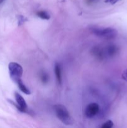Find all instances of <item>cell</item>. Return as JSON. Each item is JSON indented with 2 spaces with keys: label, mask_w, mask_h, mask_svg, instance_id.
Segmentation results:
<instances>
[{
  "label": "cell",
  "mask_w": 127,
  "mask_h": 128,
  "mask_svg": "<svg viewBox=\"0 0 127 128\" xmlns=\"http://www.w3.org/2000/svg\"><path fill=\"white\" fill-rule=\"evenodd\" d=\"M15 100H16V104L14 103L12 101H10L15 107L19 111L23 113H29V111L28 110V108H27V103H26V101H25L24 98L21 96L20 94L18 92H16L14 94Z\"/></svg>",
  "instance_id": "cell-4"
},
{
  "label": "cell",
  "mask_w": 127,
  "mask_h": 128,
  "mask_svg": "<svg viewBox=\"0 0 127 128\" xmlns=\"http://www.w3.org/2000/svg\"><path fill=\"white\" fill-rule=\"evenodd\" d=\"M8 70L10 78L14 82L16 83L19 80H21L23 69L19 64L16 62H11L8 65Z\"/></svg>",
  "instance_id": "cell-3"
},
{
  "label": "cell",
  "mask_w": 127,
  "mask_h": 128,
  "mask_svg": "<svg viewBox=\"0 0 127 128\" xmlns=\"http://www.w3.org/2000/svg\"><path fill=\"white\" fill-rule=\"evenodd\" d=\"M17 86L19 88V90L22 91L23 93L26 94H31V91L29 90L28 88L26 86V85L24 84V82H22V80H20L16 82Z\"/></svg>",
  "instance_id": "cell-9"
},
{
  "label": "cell",
  "mask_w": 127,
  "mask_h": 128,
  "mask_svg": "<svg viewBox=\"0 0 127 128\" xmlns=\"http://www.w3.org/2000/svg\"><path fill=\"white\" fill-rule=\"evenodd\" d=\"M122 79H123L124 81H127V69H126V70L122 72Z\"/></svg>",
  "instance_id": "cell-13"
},
{
  "label": "cell",
  "mask_w": 127,
  "mask_h": 128,
  "mask_svg": "<svg viewBox=\"0 0 127 128\" xmlns=\"http://www.w3.org/2000/svg\"><path fill=\"white\" fill-rule=\"evenodd\" d=\"M54 72L56 75V80L59 84H62V71H61V66L59 63L56 62L54 66Z\"/></svg>",
  "instance_id": "cell-8"
},
{
  "label": "cell",
  "mask_w": 127,
  "mask_h": 128,
  "mask_svg": "<svg viewBox=\"0 0 127 128\" xmlns=\"http://www.w3.org/2000/svg\"><path fill=\"white\" fill-rule=\"evenodd\" d=\"M4 1V0H0V4H1V3H2V2H3Z\"/></svg>",
  "instance_id": "cell-16"
},
{
  "label": "cell",
  "mask_w": 127,
  "mask_h": 128,
  "mask_svg": "<svg viewBox=\"0 0 127 128\" xmlns=\"http://www.w3.org/2000/svg\"><path fill=\"white\" fill-rule=\"evenodd\" d=\"M118 1V0H105V2H107V3H110L111 4H115Z\"/></svg>",
  "instance_id": "cell-14"
},
{
  "label": "cell",
  "mask_w": 127,
  "mask_h": 128,
  "mask_svg": "<svg viewBox=\"0 0 127 128\" xmlns=\"http://www.w3.org/2000/svg\"><path fill=\"white\" fill-rule=\"evenodd\" d=\"M40 80H41V82L43 84H46L49 82V76L48 74L44 71H42L40 72Z\"/></svg>",
  "instance_id": "cell-10"
},
{
  "label": "cell",
  "mask_w": 127,
  "mask_h": 128,
  "mask_svg": "<svg viewBox=\"0 0 127 128\" xmlns=\"http://www.w3.org/2000/svg\"><path fill=\"white\" fill-rule=\"evenodd\" d=\"M90 31L96 36L106 40H113L118 35L117 30L113 28L92 27L90 28Z\"/></svg>",
  "instance_id": "cell-1"
},
{
  "label": "cell",
  "mask_w": 127,
  "mask_h": 128,
  "mask_svg": "<svg viewBox=\"0 0 127 128\" xmlns=\"http://www.w3.org/2000/svg\"><path fill=\"white\" fill-rule=\"evenodd\" d=\"M36 15L38 16L40 18L42 19V20H49L51 18L49 14L46 11H43V10H41V11H38L36 12Z\"/></svg>",
  "instance_id": "cell-11"
},
{
  "label": "cell",
  "mask_w": 127,
  "mask_h": 128,
  "mask_svg": "<svg viewBox=\"0 0 127 128\" xmlns=\"http://www.w3.org/2000/svg\"><path fill=\"white\" fill-rule=\"evenodd\" d=\"M118 51V48L114 44H110L106 46H103V52H104L105 59L107 58H112L115 56Z\"/></svg>",
  "instance_id": "cell-6"
},
{
  "label": "cell",
  "mask_w": 127,
  "mask_h": 128,
  "mask_svg": "<svg viewBox=\"0 0 127 128\" xmlns=\"http://www.w3.org/2000/svg\"><path fill=\"white\" fill-rule=\"evenodd\" d=\"M92 54L98 60H103L105 59L103 52V47L102 46H94L92 50Z\"/></svg>",
  "instance_id": "cell-7"
},
{
  "label": "cell",
  "mask_w": 127,
  "mask_h": 128,
  "mask_svg": "<svg viewBox=\"0 0 127 128\" xmlns=\"http://www.w3.org/2000/svg\"><path fill=\"white\" fill-rule=\"evenodd\" d=\"M100 111V106L96 102H92L87 105L85 110V115L88 118L95 117Z\"/></svg>",
  "instance_id": "cell-5"
},
{
  "label": "cell",
  "mask_w": 127,
  "mask_h": 128,
  "mask_svg": "<svg viewBox=\"0 0 127 128\" xmlns=\"http://www.w3.org/2000/svg\"><path fill=\"white\" fill-rule=\"evenodd\" d=\"M113 124H113V121L111 120H108L102 125L100 128H113Z\"/></svg>",
  "instance_id": "cell-12"
},
{
  "label": "cell",
  "mask_w": 127,
  "mask_h": 128,
  "mask_svg": "<svg viewBox=\"0 0 127 128\" xmlns=\"http://www.w3.org/2000/svg\"><path fill=\"white\" fill-rule=\"evenodd\" d=\"M54 111L57 118L64 124L72 125L73 123V121L70 115L69 112L64 106L62 104L55 105Z\"/></svg>",
  "instance_id": "cell-2"
},
{
  "label": "cell",
  "mask_w": 127,
  "mask_h": 128,
  "mask_svg": "<svg viewBox=\"0 0 127 128\" xmlns=\"http://www.w3.org/2000/svg\"><path fill=\"white\" fill-rule=\"evenodd\" d=\"M87 2H88V4L92 3V2H93V0H87Z\"/></svg>",
  "instance_id": "cell-15"
}]
</instances>
